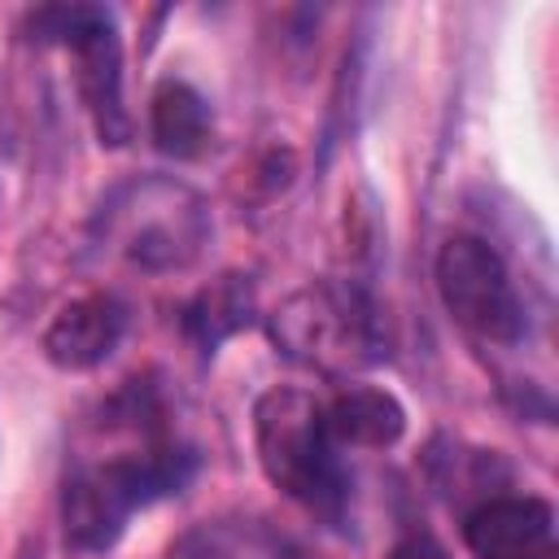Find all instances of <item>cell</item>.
Wrapping results in <instances>:
<instances>
[{
	"label": "cell",
	"mask_w": 559,
	"mask_h": 559,
	"mask_svg": "<svg viewBox=\"0 0 559 559\" xmlns=\"http://www.w3.org/2000/svg\"><path fill=\"white\" fill-rule=\"evenodd\" d=\"M131 441H118L109 454H83L61 480V542L70 555H105L118 546L127 524L183 493L201 472L192 441L166 428L153 389H122L109 402Z\"/></svg>",
	"instance_id": "6da1fadb"
},
{
	"label": "cell",
	"mask_w": 559,
	"mask_h": 559,
	"mask_svg": "<svg viewBox=\"0 0 559 559\" xmlns=\"http://www.w3.org/2000/svg\"><path fill=\"white\" fill-rule=\"evenodd\" d=\"M253 450L262 476L310 515L341 524L354 498V480L341 463V441L328 428V411L310 389L271 384L253 402Z\"/></svg>",
	"instance_id": "7a4b0ae2"
},
{
	"label": "cell",
	"mask_w": 559,
	"mask_h": 559,
	"mask_svg": "<svg viewBox=\"0 0 559 559\" xmlns=\"http://www.w3.org/2000/svg\"><path fill=\"white\" fill-rule=\"evenodd\" d=\"M92 236L144 275H175L201 262L214 218L192 183L175 175H131L96 205Z\"/></svg>",
	"instance_id": "3957f363"
},
{
	"label": "cell",
	"mask_w": 559,
	"mask_h": 559,
	"mask_svg": "<svg viewBox=\"0 0 559 559\" xmlns=\"http://www.w3.org/2000/svg\"><path fill=\"white\" fill-rule=\"evenodd\" d=\"M266 332L284 358L319 376H349L389 358L384 314L362 280L306 284L288 293L266 314Z\"/></svg>",
	"instance_id": "277c9868"
},
{
	"label": "cell",
	"mask_w": 559,
	"mask_h": 559,
	"mask_svg": "<svg viewBox=\"0 0 559 559\" xmlns=\"http://www.w3.org/2000/svg\"><path fill=\"white\" fill-rule=\"evenodd\" d=\"M26 35L35 44L66 48L74 57V87L105 148L131 140V114L122 96V35L105 4H39L26 13Z\"/></svg>",
	"instance_id": "5b68a950"
},
{
	"label": "cell",
	"mask_w": 559,
	"mask_h": 559,
	"mask_svg": "<svg viewBox=\"0 0 559 559\" xmlns=\"http://www.w3.org/2000/svg\"><path fill=\"white\" fill-rule=\"evenodd\" d=\"M432 280L445 314L485 345H520L528 332V314L520 288L511 280L507 258L472 231H454L441 240Z\"/></svg>",
	"instance_id": "8992f818"
},
{
	"label": "cell",
	"mask_w": 559,
	"mask_h": 559,
	"mask_svg": "<svg viewBox=\"0 0 559 559\" xmlns=\"http://www.w3.org/2000/svg\"><path fill=\"white\" fill-rule=\"evenodd\" d=\"M472 559H555V507L537 493H489L463 515Z\"/></svg>",
	"instance_id": "52a82bcc"
},
{
	"label": "cell",
	"mask_w": 559,
	"mask_h": 559,
	"mask_svg": "<svg viewBox=\"0 0 559 559\" xmlns=\"http://www.w3.org/2000/svg\"><path fill=\"white\" fill-rule=\"evenodd\" d=\"M127 323L131 314L114 293H83L48 319L39 349L57 371H96L122 345Z\"/></svg>",
	"instance_id": "ba28073f"
},
{
	"label": "cell",
	"mask_w": 559,
	"mask_h": 559,
	"mask_svg": "<svg viewBox=\"0 0 559 559\" xmlns=\"http://www.w3.org/2000/svg\"><path fill=\"white\" fill-rule=\"evenodd\" d=\"M148 140L166 157H179V162L201 157L214 140L210 100L188 79H175V74L157 79V87L148 96Z\"/></svg>",
	"instance_id": "9c48e42d"
},
{
	"label": "cell",
	"mask_w": 559,
	"mask_h": 559,
	"mask_svg": "<svg viewBox=\"0 0 559 559\" xmlns=\"http://www.w3.org/2000/svg\"><path fill=\"white\" fill-rule=\"evenodd\" d=\"M258 319V297H253V280L240 271H227L210 284H201L183 310H179V328L183 336L197 345V354H214L223 341H231L236 332H245Z\"/></svg>",
	"instance_id": "30bf717a"
},
{
	"label": "cell",
	"mask_w": 559,
	"mask_h": 559,
	"mask_svg": "<svg viewBox=\"0 0 559 559\" xmlns=\"http://www.w3.org/2000/svg\"><path fill=\"white\" fill-rule=\"evenodd\" d=\"M323 411H328V428L341 445L393 450L406 437V406L380 384H345Z\"/></svg>",
	"instance_id": "8fae6325"
},
{
	"label": "cell",
	"mask_w": 559,
	"mask_h": 559,
	"mask_svg": "<svg viewBox=\"0 0 559 559\" xmlns=\"http://www.w3.org/2000/svg\"><path fill=\"white\" fill-rule=\"evenodd\" d=\"M389 559H450L445 555V546L432 537V533H402L397 542H393V550H389Z\"/></svg>",
	"instance_id": "7c38bea8"
}]
</instances>
